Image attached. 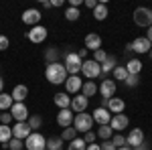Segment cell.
I'll list each match as a JSON object with an SVG mask.
<instances>
[{
  "label": "cell",
  "instance_id": "1",
  "mask_svg": "<svg viewBox=\"0 0 152 150\" xmlns=\"http://www.w3.org/2000/svg\"><path fill=\"white\" fill-rule=\"evenodd\" d=\"M45 77H47L49 83H53V85H61V83H65V79H67L69 75H67V69H65V65L57 61V63H47Z\"/></svg>",
  "mask_w": 152,
  "mask_h": 150
},
{
  "label": "cell",
  "instance_id": "2",
  "mask_svg": "<svg viewBox=\"0 0 152 150\" xmlns=\"http://www.w3.org/2000/svg\"><path fill=\"white\" fill-rule=\"evenodd\" d=\"M91 126H94V118H91V114H75V118H73V128L77 130V134H85V132H89L91 130Z\"/></svg>",
  "mask_w": 152,
  "mask_h": 150
},
{
  "label": "cell",
  "instance_id": "3",
  "mask_svg": "<svg viewBox=\"0 0 152 150\" xmlns=\"http://www.w3.org/2000/svg\"><path fill=\"white\" fill-rule=\"evenodd\" d=\"M24 148L26 150H47V138L39 132H31L28 138L24 140Z\"/></svg>",
  "mask_w": 152,
  "mask_h": 150
},
{
  "label": "cell",
  "instance_id": "4",
  "mask_svg": "<svg viewBox=\"0 0 152 150\" xmlns=\"http://www.w3.org/2000/svg\"><path fill=\"white\" fill-rule=\"evenodd\" d=\"M81 59H79V55L77 53H67L65 55V69H67V75H79L81 73Z\"/></svg>",
  "mask_w": 152,
  "mask_h": 150
},
{
  "label": "cell",
  "instance_id": "5",
  "mask_svg": "<svg viewBox=\"0 0 152 150\" xmlns=\"http://www.w3.org/2000/svg\"><path fill=\"white\" fill-rule=\"evenodd\" d=\"M134 23L138 24V26H144V29L152 26V10L146 8V6L136 8V10H134Z\"/></svg>",
  "mask_w": 152,
  "mask_h": 150
},
{
  "label": "cell",
  "instance_id": "6",
  "mask_svg": "<svg viewBox=\"0 0 152 150\" xmlns=\"http://www.w3.org/2000/svg\"><path fill=\"white\" fill-rule=\"evenodd\" d=\"M81 73L87 79H95V77L102 75V67H99V63H95L94 59H85L81 63Z\"/></svg>",
  "mask_w": 152,
  "mask_h": 150
},
{
  "label": "cell",
  "instance_id": "7",
  "mask_svg": "<svg viewBox=\"0 0 152 150\" xmlns=\"http://www.w3.org/2000/svg\"><path fill=\"white\" fill-rule=\"evenodd\" d=\"M126 49H128V51H134V53H138V55H144V53H150L152 43L146 39V37H138V39H134Z\"/></svg>",
  "mask_w": 152,
  "mask_h": 150
},
{
  "label": "cell",
  "instance_id": "8",
  "mask_svg": "<svg viewBox=\"0 0 152 150\" xmlns=\"http://www.w3.org/2000/svg\"><path fill=\"white\" fill-rule=\"evenodd\" d=\"M49 31L43 26V24H37V26H33L28 33H26V39L31 41V43H35V45H41V43H45V39H47Z\"/></svg>",
  "mask_w": 152,
  "mask_h": 150
},
{
  "label": "cell",
  "instance_id": "9",
  "mask_svg": "<svg viewBox=\"0 0 152 150\" xmlns=\"http://www.w3.org/2000/svg\"><path fill=\"white\" fill-rule=\"evenodd\" d=\"M8 112H10V116H12L14 122H26L28 116H31V114H28V108L24 105V102H23V104H16V102H14Z\"/></svg>",
  "mask_w": 152,
  "mask_h": 150
},
{
  "label": "cell",
  "instance_id": "10",
  "mask_svg": "<svg viewBox=\"0 0 152 150\" xmlns=\"http://www.w3.org/2000/svg\"><path fill=\"white\" fill-rule=\"evenodd\" d=\"M116 89H118L116 81H114V79H107V77H105V79L99 83V87H97V91H99V95H102L104 100L114 97V95H116Z\"/></svg>",
  "mask_w": 152,
  "mask_h": 150
},
{
  "label": "cell",
  "instance_id": "11",
  "mask_svg": "<svg viewBox=\"0 0 152 150\" xmlns=\"http://www.w3.org/2000/svg\"><path fill=\"white\" fill-rule=\"evenodd\" d=\"M23 23L28 24L31 29L33 26H37V24H41V18H43V14H41V10H37V8H26V10L23 12Z\"/></svg>",
  "mask_w": 152,
  "mask_h": 150
},
{
  "label": "cell",
  "instance_id": "12",
  "mask_svg": "<svg viewBox=\"0 0 152 150\" xmlns=\"http://www.w3.org/2000/svg\"><path fill=\"white\" fill-rule=\"evenodd\" d=\"M144 140H146V136H144V130H142V128H134V130H130V134L126 136V146H130V148H136V146H140Z\"/></svg>",
  "mask_w": 152,
  "mask_h": 150
},
{
  "label": "cell",
  "instance_id": "13",
  "mask_svg": "<svg viewBox=\"0 0 152 150\" xmlns=\"http://www.w3.org/2000/svg\"><path fill=\"white\" fill-rule=\"evenodd\" d=\"M130 126V120L126 114H114L112 116V120H110V128L114 130V132H122V130H126V128Z\"/></svg>",
  "mask_w": 152,
  "mask_h": 150
},
{
  "label": "cell",
  "instance_id": "14",
  "mask_svg": "<svg viewBox=\"0 0 152 150\" xmlns=\"http://www.w3.org/2000/svg\"><path fill=\"white\" fill-rule=\"evenodd\" d=\"M81 85H83V81H81L79 75H69V77L65 79V93L75 95V93L81 91Z\"/></svg>",
  "mask_w": 152,
  "mask_h": 150
},
{
  "label": "cell",
  "instance_id": "15",
  "mask_svg": "<svg viewBox=\"0 0 152 150\" xmlns=\"http://www.w3.org/2000/svg\"><path fill=\"white\" fill-rule=\"evenodd\" d=\"M87 105H89V100L83 95V93H79V95H75V97H71V112L73 114H83L85 110H87Z\"/></svg>",
  "mask_w": 152,
  "mask_h": 150
},
{
  "label": "cell",
  "instance_id": "16",
  "mask_svg": "<svg viewBox=\"0 0 152 150\" xmlns=\"http://www.w3.org/2000/svg\"><path fill=\"white\" fill-rule=\"evenodd\" d=\"M33 130L31 126L26 124V122H16L14 126H12V138H18V140H26L28 138V134H31Z\"/></svg>",
  "mask_w": 152,
  "mask_h": 150
},
{
  "label": "cell",
  "instance_id": "17",
  "mask_svg": "<svg viewBox=\"0 0 152 150\" xmlns=\"http://www.w3.org/2000/svg\"><path fill=\"white\" fill-rule=\"evenodd\" d=\"M105 108H107V112H110L112 116H114V114H124V110H126V102H124L122 97H116V95H114V97L107 100V105H105Z\"/></svg>",
  "mask_w": 152,
  "mask_h": 150
},
{
  "label": "cell",
  "instance_id": "18",
  "mask_svg": "<svg viewBox=\"0 0 152 150\" xmlns=\"http://www.w3.org/2000/svg\"><path fill=\"white\" fill-rule=\"evenodd\" d=\"M91 118H94V122H97L99 126H107L110 120H112V114L107 112V108H95Z\"/></svg>",
  "mask_w": 152,
  "mask_h": 150
},
{
  "label": "cell",
  "instance_id": "19",
  "mask_svg": "<svg viewBox=\"0 0 152 150\" xmlns=\"http://www.w3.org/2000/svg\"><path fill=\"white\" fill-rule=\"evenodd\" d=\"M73 118H75V114L71 112L69 108L67 110H59V114H57V124L61 128H69L73 126Z\"/></svg>",
  "mask_w": 152,
  "mask_h": 150
},
{
  "label": "cell",
  "instance_id": "20",
  "mask_svg": "<svg viewBox=\"0 0 152 150\" xmlns=\"http://www.w3.org/2000/svg\"><path fill=\"white\" fill-rule=\"evenodd\" d=\"M85 49H87V51H97V49H102V37L97 35V33L85 35Z\"/></svg>",
  "mask_w": 152,
  "mask_h": 150
},
{
  "label": "cell",
  "instance_id": "21",
  "mask_svg": "<svg viewBox=\"0 0 152 150\" xmlns=\"http://www.w3.org/2000/svg\"><path fill=\"white\" fill-rule=\"evenodd\" d=\"M55 104H57L59 110H67V108H71V95L69 93H65V91H59L55 93Z\"/></svg>",
  "mask_w": 152,
  "mask_h": 150
},
{
  "label": "cell",
  "instance_id": "22",
  "mask_svg": "<svg viewBox=\"0 0 152 150\" xmlns=\"http://www.w3.org/2000/svg\"><path fill=\"white\" fill-rule=\"evenodd\" d=\"M12 100L16 102V104H23L24 100H26V95H28V87L26 85H14V89H12Z\"/></svg>",
  "mask_w": 152,
  "mask_h": 150
},
{
  "label": "cell",
  "instance_id": "23",
  "mask_svg": "<svg viewBox=\"0 0 152 150\" xmlns=\"http://www.w3.org/2000/svg\"><path fill=\"white\" fill-rule=\"evenodd\" d=\"M124 67H126V71H128V75H140V71H142V61H140V59H130Z\"/></svg>",
  "mask_w": 152,
  "mask_h": 150
},
{
  "label": "cell",
  "instance_id": "24",
  "mask_svg": "<svg viewBox=\"0 0 152 150\" xmlns=\"http://www.w3.org/2000/svg\"><path fill=\"white\" fill-rule=\"evenodd\" d=\"M116 65H118L116 57H114V55H107V59H105L104 63L99 65V67H102V77H105L110 71H114V67H116Z\"/></svg>",
  "mask_w": 152,
  "mask_h": 150
},
{
  "label": "cell",
  "instance_id": "25",
  "mask_svg": "<svg viewBox=\"0 0 152 150\" xmlns=\"http://www.w3.org/2000/svg\"><path fill=\"white\" fill-rule=\"evenodd\" d=\"M81 93L89 100V97H94L95 93H97V85H95L94 81H83V85H81Z\"/></svg>",
  "mask_w": 152,
  "mask_h": 150
},
{
  "label": "cell",
  "instance_id": "26",
  "mask_svg": "<svg viewBox=\"0 0 152 150\" xmlns=\"http://www.w3.org/2000/svg\"><path fill=\"white\" fill-rule=\"evenodd\" d=\"M12 104H14V100H12L10 93H0V112H8L12 108Z\"/></svg>",
  "mask_w": 152,
  "mask_h": 150
},
{
  "label": "cell",
  "instance_id": "27",
  "mask_svg": "<svg viewBox=\"0 0 152 150\" xmlns=\"http://www.w3.org/2000/svg\"><path fill=\"white\" fill-rule=\"evenodd\" d=\"M94 18L95 20H105L107 18V6H105V2H97V6L94 8Z\"/></svg>",
  "mask_w": 152,
  "mask_h": 150
},
{
  "label": "cell",
  "instance_id": "28",
  "mask_svg": "<svg viewBox=\"0 0 152 150\" xmlns=\"http://www.w3.org/2000/svg\"><path fill=\"white\" fill-rule=\"evenodd\" d=\"M10 138H12V128L0 124V144H4V148H6V144L10 142Z\"/></svg>",
  "mask_w": 152,
  "mask_h": 150
},
{
  "label": "cell",
  "instance_id": "29",
  "mask_svg": "<svg viewBox=\"0 0 152 150\" xmlns=\"http://www.w3.org/2000/svg\"><path fill=\"white\" fill-rule=\"evenodd\" d=\"M97 138H102V140H112V136H114V130L110 128V124L107 126H99L97 128V134H95Z\"/></svg>",
  "mask_w": 152,
  "mask_h": 150
},
{
  "label": "cell",
  "instance_id": "30",
  "mask_svg": "<svg viewBox=\"0 0 152 150\" xmlns=\"http://www.w3.org/2000/svg\"><path fill=\"white\" fill-rule=\"evenodd\" d=\"M75 138H77V130L73 126L63 128V132H61V140H63V142H71V140H75Z\"/></svg>",
  "mask_w": 152,
  "mask_h": 150
},
{
  "label": "cell",
  "instance_id": "31",
  "mask_svg": "<svg viewBox=\"0 0 152 150\" xmlns=\"http://www.w3.org/2000/svg\"><path fill=\"white\" fill-rule=\"evenodd\" d=\"M63 148V140L61 136H51L47 140V150H61Z\"/></svg>",
  "mask_w": 152,
  "mask_h": 150
},
{
  "label": "cell",
  "instance_id": "32",
  "mask_svg": "<svg viewBox=\"0 0 152 150\" xmlns=\"http://www.w3.org/2000/svg\"><path fill=\"white\" fill-rule=\"evenodd\" d=\"M126 77H128L126 67L124 65H116L114 67V81H126Z\"/></svg>",
  "mask_w": 152,
  "mask_h": 150
},
{
  "label": "cell",
  "instance_id": "33",
  "mask_svg": "<svg viewBox=\"0 0 152 150\" xmlns=\"http://www.w3.org/2000/svg\"><path fill=\"white\" fill-rule=\"evenodd\" d=\"M85 148H87V144H85V140L79 138V136L75 140H71L69 146H67V150H85Z\"/></svg>",
  "mask_w": 152,
  "mask_h": 150
},
{
  "label": "cell",
  "instance_id": "34",
  "mask_svg": "<svg viewBox=\"0 0 152 150\" xmlns=\"http://www.w3.org/2000/svg\"><path fill=\"white\" fill-rule=\"evenodd\" d=\"M26 124L31 126V130H39L41 124H43V118L37 116V114H31V116H28V120H26Z\"/></svg>",
  "mask_w": 152,
  "mask_h": 150
},
{
  "label": "cell",
  "instance_id": "35",
  "mask_svg": "<svg viewBox=\"0 0 152 150\" xmlns=\"http://www.w3.org/2000/svg\"><path fill=\"white\" fill-rule=\"evenodd\" d=\"M81 16V12H79V8H73V6H69L67 10H65V18L69 20V23H75L77 18Z\"/></svg>",
  "mask_w": 152,
  "mask_h": 150
},
{
  "label": "cell",
  "instance_id": "36",
  "mask_svg": "<svg viewBox=\"0 0 152 150\" xmlns=\"http://www.w3.org/2000/svg\"><path fill=\"white\" fill-rule=\"evenodd\" d=\"M57 57H59L57 47H49L47 51H45V59H47L49 63H57Z\"/></svg>",
  "mask_w": 152,
  "mask_h": 150
},
{
  "label": "cell",
  "instance_id": "37",
  "mask_svg": "<svg viewBox=\"0 0 152 150\" xmlns=\"http://www.w3.org/2000/svg\"><path fill=\"white\" fill-rule=\"evenodd\" d=\"M8 150H23L24 148V140H18V138H10V142L6 144Z\"/></svg>",
  "mask_w": 152,
  "mask_h": 150
},
{
  "label": "cell",
  "instance_id": "38",
  "mask_svg": "<svg viewBox=\"0 0 152 150\" xmlns=\"http://www.w3.org/2000/svg\"><path fill=\"white\" fill-rule=\"evenodd\" d=\"M112 144L116 146V150L122 148V146H126V136H122V134H114V136H112Z\"/></svg>",
  "mask_w": 152,
  "mask_h": 150
},
{
  "label": "cell",
  "instance_id": "39",
  "mask_svg": "<svg viewBox=\"0 0 152 150\" xmlns=\"http://www.w3.org/2000/svg\"><path fill=\"white\" fill-rule=\"evenodd\" d=\"M91 59H94L95 63H99V65H102L105 59H107V53H105L104 49H97V51H94V57H91Z\"/></svg>",
  "mask_w": 152,
  "mask_h": 150
},
{
  "label": "cell",
  "instance_id": "40",
  "mask_svg": "<svg viewBox=\"0 0 152 150\" xmlns=\"http://www.w3.org/2000/svg\"><path fill=\"white\" fill-rule=\"evenodd\" d=\"M124 83H126V87H136V85L140 83V77H138V75H128Z\"/></svg>",
  "mask_w": 152,
  "mask_h": 150
},
{
  "label": "cell",
  "instance_id": "41",
  "mask_svg": "<svg viewBox=\"0 0 152 150\" xmlns=\"http://www.w3.org/2000/svg\"><path fill=\"white\" fill-rule=\"evenodd\" d=\"M12 122H14V120H12L10 112H2V114H0V124H4V126H10Z\"/></svg>",
  "mask_w": 152,
  "mask_h": 150
},
{
  "label": "cell",
  "instance_id": "42",
  "mask_svg": "<svg viewBox=\"0 0 152 150\" xmlns=\"http://www.w3.org/2000/svg\"><path fill=\"white\" fill-rule=\"evenodd\" d=\"M95 138H97V136H95L94 130H89V132H85V134H83V140H85V144H94Z\"/></svg>",
  "mask_w": 152,
  "mask_h": 150
},
{
  "label": "cell",
  "instance_id": "43",
  "mask_svg": "<svg viewBox=\"0 0 152 150\" xmlns=\"http://www.w3.org/2000/svg\"><path fill=\"white\" fill-rule=\"evenodd\" d=\"M8 45H10V41H8V37L0 35V51H6V49H8Z\"/></svg>",
  "mask_w": 152,
  "mask_h": 150
},
{
  "label": "cell",
  "instance_id": "44",
  "mask_svg": "<svg viewBox=\"0 0 152 150\" xmlns=\"http://www.w3.org/2000/svg\"><path fill=\"white\" fill-rule=\"evenodd\" d=\"M99 148L102 150H116V146L112 144V140H104V142L99 144Z\"/></svg>",
  "mask_w": 152,
  "mask_h": 150
},
{
  "label": "cell",
  "instance_id": "45",
  "mask_svg": "<svg viewBox=\"0 0 152 150\" xmlns=\"http://www.w3.org/2000/svg\"><path fill=\"white\" fill-rule=\"evenodd\" d=\"M87 53H89L87 49H79V51H77V55H79V59H81V61H85V59H87Z\"/></svg>",
  "mask_w": 152,
  "mask_h": 150
},
{
  "label": "cell",
  "instance_id": "46",
  "mask_svg": "<svg viewBox=\"0 0 152 150\" xmlns=\"http://www.w3.org/2000/svg\"><path fill=\"white\" fill-rule=\"evenodd\" d=\"M83 4H85V6H87V8H91V10H94L95 6H97V0H85V2H83Z\"/></svg>",
  "mask_w": 152,
  "mask_h": 150
},
{
  "label": "cell",
  "instance_id": "47",
  "mask_svg": "<svg viewBox=\"0 0 152 150\" xmlns=\"http://www.w3.org/2000/svg\"><path fill=\"white\" fill-rule=\"evenodd\" d=\"M132 150H150V144H148V142L144 140V142H142L140 146H136V148H132Z\"/></svg>",
  "mask_w": 152,
  "mask_h": 150
},
{
  "label": "cell",
  "instance_id": "48",
  "mask_svg": "<svg viewBox=\"0 0 152 150\" xmlns=\"http://www.w3.org/2000/svg\"><path fill=\"white\" fill-rule=\"evenodd\" d=\"M85 150H102V148H99L97 142H94V144H87V148H85Z\"/></svg>",
  "mask_w": 152,
  "mask_h": 150
},
{
  "label": "cell",
  "instance_id": "49",
  "mask_svg": "<svg viewBox=\"0 0 152 150\" xmlns=\"http://www.w3.org/2000/svg\"><path fill=\"white\" fill-rule=\"evenodd\" d=\"M51 6H55V8L63 6V0H51Z\"/></svg>",
  "mask_w": 152,
  "mask_h": 150
},
{
  "label": "cell",
  "instance_id": "50",
  "mask_svg": "<svg viewBox=\"0 0 152 150\" xmlns=\"http://www.w3.org/2000/svg\"><path fill=\"white\" fill-rule=\"evenodd\" d=\"M41 6H43V8H51V0H43Z\"/></svg>",
  "mask_w": 152,
  "mask_h": 150
},
{
  "label": "cell",
  "instance_id": "51",
  "mask_svg": "<svg viewBox=\"0 0 152 150\" xmlns=\"http://www.w3.org/2000/svg\"><path fill=\"white\" fill-rule=\"evenodd\" d=\"M146 39L152 43V26H148V33H146Z\"/></svg>",
  "mask_w": 152,
  "mask_h": 150
},
{
  "label": "cell",
  "instance_id": "52",
  "mask_svg": "<svg viewBox=\"0 0 152 150\" xmlns=\"http://www.w3.org/2000/svg\"><path fill=\"white\" fill-rule=\"evenodd\" d=\"M2 89H4V81H2V77H0V93H2Z\"/></svg>",
  "mask_w": 152,
  "mask_h": 150
},
{
  "label": "cell",
  "instance_id": "53",
  "mask_svg": "<svg viewBox=\"0 0 152 150\" xmlns=\"http://www.w3.org/2000/svg\"><path fill=\"white\" fill-rule=\"evenodd\" d=\"M118 150H132L130 146H122V148H118Z\"/></svg>",
  "mask_w": 152,
  "mask_h": 150
},
{
  "label": "cell",
  "instance_id": "54",
  "mask_svg": "<svg viewBox=\"0 0 152 150\" xmlns=\"http://www.w3.org/2000/svg\"><path fill=\"white\" fill-rule=\"evenodd\" d=\"M150 59H152V49H150Z\"/></svg>",
  "mask_w": 152,
  "mask_h": 150
},
{
  "label": "cell",
  "instance_id": "55",
  "mask_svg": "<svg viewBox=\"0 0 152 150\" xmlns=\"http://www.w3.org/2000/svg\"><path fill=\"white\" fill-rule=\"evenodd\" d=\"M61 150H65V148H61Z\"/></svg>",
  "mask_w": 152,
  "mask_h": 150
},
{
  "label": "cell",
  "instance_id": "56",
  "mask_svg": "<svg viewBox=\"0 0 152 150\" xmlns=\"http://www.w3.org/2000/svg\"><path fill=\"white\" fill-rule=\"evenodd\" d=\"M0 114H2V112H0Z\"/></svg>",
  "mask_w": 152,
  "mask_h": 150
}]
</instances>
